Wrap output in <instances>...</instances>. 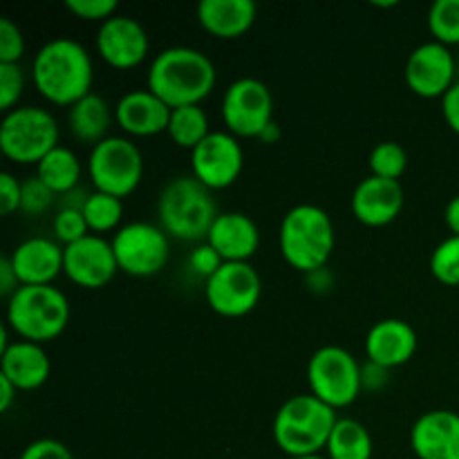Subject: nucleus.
I'll return each instance as SVG.
<instances>
[{
  "instance_id": "nucleus-1",
  "label": "nucleus",
  "mask_w": 459,
  "mask_h": 459,
  "mask_svg": "<svg viewBox=\"0 0 459 459\" xmlns=\"http://www.w3.org/2000/svg\"><path fill=\"white\" fill-rule=\"evenodd\" d=\"M31 79L45 101L70 108L92 92L94 65L90 52L74 39L58 36L36 52Z\"/></svg>"
},
{
  "instance_id": "nucleus-2",
  "label": "nucleus",
  "mask_w": 459,
  "mask_h": 459,
  "mask_svg": "<svg viewBox=\"0 0 459 459\" xmlns=\"http://www.w3.org/2000/svg\"><path fill=\"white\" fill-rule=\"evenodd\" d=\"M148 90L166 106H200L215 90L218 70L202 49L175 45L157 54L148 65Z\"/></svg>"
},
{
  "instance_id": "nucleus-3",
  "label": "nucleus",
  "mask_w": 459,
  "mask_h": 459,
  "mask_svg": "<svg viewBox=\"0 0 459 459\" xmlns=\"http://www.w3.org/2000/svg\"><path fill=\"white\" fill-rule=\"evenodd\" d=\"M213 191L193 175L173 178L160 193L157 218L166 236L182 242H206L218 218Z\"/></svg>"
},
{
  "instance_id": "nucleus-4",
  "label": "nucleus",
  "mask_w": 459,
  "mask_h": 459,
  "mask_svg": "<svg viewBox=\"0 0 459 459\" xmlns=\"http://www.w3.org/2000/svg\"><path fill=\"white\" fill-rule=\"evenodd\" d=\"M339 415L321 399L294 394L278 408L273 417V442L287 457L323 455Z\"/></svg>"
},
{
  "instance_id": "nucleus-5",
  "label": "nucleus",
  "mask_w": 459,
  "mask_h": 459,
  "mask_svg": "<svg viewBox=\"0 0 459 459\" xmlns=\"http://www.w3.org/2000/svg\"><path fill=\"white\" fill-rule=\"evenodd\" d=\"M281 255L296 272L312 273L327 267L336 247V231L330 213L316 204L290 209L278 229Z\"/></svg>"
},
{
  "instance_id": "nucleus-6",
  "label": "nucleus",
  "mask_w": 459,
  "mask_h": 459,
  "mask_svg": "<svg viewBox=\"0 0 459 459\" xmlns=\"http://www.w3.org/2000/svg\"><path fill=\"white\" fill-rule=\"evenodd\" d=\"M67 296L54 285H22L7 300V327L22 341L48 343L70 325Z\"/></svg>"
},
{
  "instance_id": "nucleus-7",
  "label": "nucleus",
  "mask_w": 459,
  "mask_h": 459,
  "mask_svg": "<svg viewBox=\"0 0 459 459\" xmlns=\"http://www.w3.org/2000/svg\"><path fill=\"white\" fill-rule=\"evenodd\" d=\"M56 117L39 106H18L4 112L0 121V151L7 160L22 166H39L48 152L61 146Z\"/></svg>"
},
{
  "instance_id": "nucleus-8",
  "label": "nucleus",
  "mask_w": 459,
  "mask_h": 459,
  "mask_svg": "<svg viewBox=\"0 0 459 459\" xmlns=\"http://www.w3.org/2000/svg\"><path fill=\"white\" fill-rule=\"evenodd\" d=\"M307 384L314 397L343 411L363 393L361 363L341 345H323L307 361Z\"/></svg>"
},
{
  "instance_id": "nucleus-9",
  "label": "nucleus",
  "mask_w": 459,
  "mask_h": 459,
  "mask_svg": "<svg viewBox=\"0 0 459 459\" xmlns=\"http://www.w3.org/2000/svg\"><path fill=\"white\" fill-rule=\"evenodd\" d=\"M90 179L94 191L128 197L143 179V152L128 137H108L90 151Z\"/></svg>"
},
{
  "instance_id": "nucleus-10",
  "label": "nucleus",
  "mask_w": 459,
  "mask_h": 459,
  "mask_svg": "<svg viewBox=\"0 0 459 459\" xmlns=\"http://www.w3.org/2000/svg\"><path fill=\"white\" fill-rule=\"evenodd\" d=\"M119 272L134 278L157 276L169 264L170 240L160 224L128 222L112 236Z\"/></svg>"
},
{
  "instance_id": "nucleus-11",
  "label": "nucleus",
  "mask_w": 459,
  "mask_h": 459,
  "mask_svg": "<svg viewBox=\"0 0 459 459\" xmlns=\"http://www.w3.org/2000/svg\"><path fill=\"white\" fill-rule=\"evenodd\" d=\"M222 121L238 139H258L273 121V94L264 81L240 76L222 97Z\"/></svg>"
},
{
  "instance_id": "nucleus-12",
  "label": "nucleus",
  "mask_w": 459,
  "mask_h": 459,
  "mask_svg": "<svg viewBox=\"0 0 459 459\" xmlns=\"http://www.w3.org/2000/svg\"><path fill=\"white\" fill-rule=\"evenodd\" d=\"M263 296V278L251 263H224L204 282L206 305L224 318L254 312Z\"/></svg>"
},
{
  "instance_id": "nucleus-13",
  "label": "nucleus",
  "mask_w": 459,
  "mask_h": 459,
  "mask_svg": "<svg viewBox=\"0 0 459 459\" xmlns=\"http://www.w3.org/2000/svg\"><path fill=\"white\" fill-rule=\"evenodd\" d=\"M242 169L245 151L240 139L227 130H213L200 146L191 151V175L211 191H224L236 184Z\"/></svg>"
},
{
  "instance_id": "nucleus-14",
  "label": "nucleus",
  "mask_w": 459,
  "mask_h": 459,
  "mask_svg": "<svg viewBox=\"0 0 459 459\" xmlns=\"http://www.w3.org/2000/svg\"><path fill=\"white\" fill-rule=\"evenodd\" d=\"M455 56L451 48L429 40V43L417 45L406 58L403 67V79L408 90L421 99H442L455 81Z\"/></svg>"
},
{
  "instance_id": "nucleus-15",
  "label": "nucleus",
  "mask_w": 459,
  "mask_h": 459,
  "mask_svg": "<svg viewBox=\"0 0 459 459\" xmlns=\"http://www.w3.org/2000/svg\"><path fill=\"white\" fill-rule=\"evenodd\" d=\"M119 272L112 242L103 236H85L74 245L63 247V273L83 290H101Z\"/></svg>"
},
{
  "instance_id": "nucleus-16",
  "label": "nucleus",
  "mask_w": 459,
  "mask_h": 459,
  "mask_svg": "<svg viewBox=\"0 0 459 459\" xmlns=\"http://www.w3.org/2000/svg\"><path fill=\"white\" fill-rule=\"evenodd\" d=\"M97 52L101 61L115 70H133L146 61L151 36L137 18L117 13L99 25Z\"/></svg>"
},
{
  "instance_id": "nucleus-17",
  "label": "nucleus",
  "mask_w": 459,
  "mask_h": 459,
  "mask_svg": "<svg viewBox=\"0 0 459 459\" xmlns=\"http://www.w3.org/2000/svg\"><path fill=\"white\" fill-rule=\"evenodd\" d=\"M406 195H403L402 184L394 179L377 178L368 175L366 179L357 184L350 197V209L357 222L363 227H388L402 215Z\"/></svg>"
},
{
  "instance_id": "nucleus-18",
  "label": "nucleus",
  "mask_w": 459,
  "mask_h": 459,
  "mask_svg": "<svg viewBox=\"0 0 459 459\" xmlns=\"http://www.w3.org/2000/svg\"><path fill=\"white\" fill-rule=\"evenodd\" d=\"M170 110L151 90H130L115 106V124L130 137H155L169 130Z\"/></svg>"
},
{
  "instance_id": "nucleus-19",
  "label": "nucleus",
  "mask_w": 459,
  "mask_h": 459,
  "mask_svg": "<svg viewBox=\"0 0 459 459\" xmlns=\"http://www.w3.org/2000/svg\"><path fill=\"white\" fill-rule=\"evenodd\" d=\"M411 446L417 459H459V412L429 411L417 417Z\"/></svg>"
},
{
  "instance_id": "nucleus-20",
  "label": "nucleus",
  "mask_w": 459,
  "mask_h": 459,
  "mask_svg": "<svg viewBox=\"0 0 459 459\" xmlns=\"http://www.w3.org/2000/svg\"><path fill=\"white\" fill-rule=\"evenodd\" d=\"M417 332L411 323L402 318H384L375 323L366 336L368 361L384 366L388 370L406 366L417 352Z\"/></svg>"
},
{
  "instance_id": "nucleus-21",
  "label": "nucleus",
  "mask_w": 459,
  "mask_h": 459,
  "mask_svg": "<svg viewBox=\"0 0 459 459\" xmlns=\"http://www.w3.org/2000/svg\"><path fill=\"white\" fill-rule=\"evenodd\" d=\"M22 285H54L63 273V247L52 238H27L9 254Z\"/></svg>"
},
{
  "instance_id": "nucleus-22",
  "label": "nucleus",
  "mask_w": 459,
  "mask_h": 459,
  "mask_svg": "<svg viewBox=\"0 0 459 459\" xmlns=\"http://www.w3.org/2000/svg\"><path fill=\"white\" fill-rule=\"evenodd\" d=\"M206 242L224 263H249L260 247V229L242 211H227L215 218Z\"/></svg>"
},
{
  "instance_id": "nucleus-23",
  "label": "nucleus",
  "mask_w": 459,
  "mask_h": 459,
  "mask_svg": "<svg viewBox=\"0 0 459 459\" xmlns=\"http://www.w3.org/2000/svg\"><path fill=\"white\" fill-rule=\"evenodd\" d=\"M0 375L7 377L18 393H30L48 384L52 375V361L43 345L18 339L0 352Z\"/></svg>"
},
{
  "instance_id": "nucleus-24",
  "label": "nucleus",
  "mask_w": 459,
  "mask_h": 459,
  "mask_svg": "<svg viewBox=\"0 0 459 459\" xmlns=\"http://www.w3.org/2000/svg\"><path fill=\"white\" fill-rule=\"evenodd\" d=\"M195 13L206 34L233 40L245 36L254 27L258 7L251 0H202Z\"/></svg>"
},
{
  "instance_id": "nucleus-25",
  "label": "nucleus",
  "mask_w": 459,
  "mask_h": 459,
  "mask_svg": "<svg viewBox=\"0 0 459 459\" xmlns=\"http://www.w3.org/2000/svg\"><path fill=\"white\" fill-rule=\"evenodd\" d=\"M112 124L115 108L97 92L85 94L74 106L67 108V130L76 142L90 146V151L110 137Z\"/></svg>"
},
{
  "instance_id": "nucleus-26",
  "label": "nucleus",
  "mask_w": 459,
  "mask_h": 459,
  "mask_svg": "<svg viewBox=\"0 0 459 459\" xmlns=\"http://www.w3.org/2000/svg\"><path fill=\"white\" fill-rule=\"evenodd\" d=\"M375 442L366 426L352 417H339L325 446L327 459H372Z\"/></svg>"
},
{
  "instance_id": "nucleus-27",
  "label": "nucleus",
  "mask_w": 459,
  "mask_h": 459,
  "mask_svg": "<svg viewBox=\"0 0 459 459\" xmlns=\"http://www.w3.org/2000/svg\"><path fill=\"white\" fill-rule=\"evenodd\" d=\"M36 178L48 184L56 195H67L79 188L81 161L76 152L67 146H56L36 166Z\"/></svg>"
},
{
  "instance_id": "nucleus-28",
  "label": "nucleus",
  "mask_w": 459,
  "mask_h": 459,
  "mask_svg": "<svg viewBox=\"0 0 459 459\" xmlns=\"http://www.w3.org/2000/svg\"><path fill=\"white\" fill-rule=\"evenodd\" d=\"M209 126V115H206L202 106L173 108L170 110V121L166 134H169L175 146L193 151V148L200 146L213 133Z\"/></svg>"
},
{
  "instance_id": "nucleus-29",
  "label": "nucleus",
  "mask_w": 459,
  "mask_h": 459,
  "mask_svg": "<svg viewBox=\"0 0 459 459\" xmlns=\"http://www.w3.org/2000/svg\"><path fill=\"white\" fill-rule=\"evenodd\" d=\"M83 215L94 236H103L110 231L117 233L121 229V220H124V200L110 195V193L92 191L85 200Z\"/></svg>"
},
{
  "instance_id": "nucleus-30",
  "label": "nucleus",
  "mask_w": 459,
  "mask_h": 459,
  "mask_svg": "<svg viewBox=\"0 0 459 459\" xmlns=\"http://www.w3.org/2000/svg\"><path fill=\"white\" fill-rule=\"evenodd\" d=\"M368 166H370V175L399 182V178L408 169V152L399 142H381L370 151Z\"/></svg>"
},
{
  "instance_id": "nucleus-31",
  "label": "nucleus",
  "mask_w": 459,
  "mask_h": 459,
  "mask_svg": "<svg viewBox=\"0 0 459 459\" xmlns=\"http://www.w3.org/2000/svg\"><path fill=\"white\" fill-rule=\"evenodd\" d=\"M429 30L433 40L446 45H459V0H437L429 9Z\"/></svg>"
},
{
  "instance_id": "nucleus-32",
  "label": "nucleus",
  "mask_w": 459,
  "mask_h": 459,
  "mask_svg": "<svg viewBox=\"0 0 459 459\" xmlns=\"http://www.w3.org/2000/svg\"><path fill=\"white\" fill-rule=\"evenodd\" d=\"M430 273L446 287H459V236H448L430 254Z\"/></svg>"
},
{
  "instance_id": "nucleus-33",
  "label": "nucleus",
  "mask_w": 459,
  "mask_h": 459,
  "mask_svg": "<svg viewBox=\"0 0 459 459\" xmlns=\"http://www.w3.org/2000/svg\"><path fill=\"white\" fill-rule=\"evenodd\" d=\"M54 238L56 242H61L63 247L74 245V242L83 240L85 236H90V227L85 222L83 209H74V206H61L54 215Z\"/></svg>"
},
{
  "instance_id": "nucleus-34",
  "label": "nucleus",
  "mask_w": 459,
  "mask_h": 459,
  "mask_svg": "<svg viewBox=\"0 0 459 459\" xmlns=\"http://www.w3.org/2000/svg\"><path fill=\"white\" fill-rule=\"evenodd\" d=\"M54 200H56V193H54L48 184L40 182L36 175L22 182L21 213H25L27 218H39V215H45L54 206Z\"/></svg>"
},
{
  "instance_id": "nucleus-35",
  "label": "nucleus",
  "mask_w": 459,
  "mask_h": 459,
  "mask_svg": "<svg viewBox=\"0 0 459 459\" xmlns=\"http://www.w3.org/2000/svg\"><path fill=\"white\" fill-rule=\"evenodd\" d=\"M25 90V72L21 63H0V110L9 112L18 108Z\"/></svg>"
},
{
  "instance_id": "nucleus-36",
  "label": "nucleus",
  "mask_w": 459,
  "mask_h": 459,
  "mask_svg": "<svg viewBox=\"0 0 459 459\" xmlns=\"http://www.w3.org/2000/svg\"><path fill=\"white\" fill-rule=\"evenodd\" d=\"M25 54L22 30L9 16L0 18V63H21Z\"/></svg>"
},
{
  "instance_id": "nucleus-37",
  "label": "nucleus",
  "mask_w": 459,
  "mask_h": 459,
  "mask_svg": "<svg viewBox=\"0 0 459 459\" xmlns=\"http://www.w3.org/2000/svg\"><path fill=\"white\" fill-rule=\"evenodd\" d=\"M65 9L81 21L106 22L108 18L119 13V3L117 0H65Z\"/></svg>"
},
{
  "instance_id": "nucleus-38",
  "label": "nucleus",
  "mask_w": 459,
  "mask_h": 459,
  "mask_svg": "<svg viewBox=\"0 0 459 459\" xmlns=\"http://www.w3.org/2000/svg\"><path fill=\"white\" fill-rule=\"evenodd\" d=\"M222 264L224 260L220 258V254L209 245V242H200V245L191 251V255H188V269H191L195 276L204 278V282L209 281Z\"/></svg>"
},
{
  "instance_id": "nucleus-39",
  "label": "nucleus",
  "mask_w": 459,
  "mask_h": 459,
  "mask_svg": "<svg viewBox=\"0 0 459 459\" xmlns=\"http://www.w3.org/2000/svg\"><path fill=\"white\" fill-rule=\"evenodd\" d=\"M18 459H74V455H72L70 448L63 442H58V439L43 437L27 444Z\"/></svg>"
},
{
  "instance_id": "nucleus-40",
  "label": "nucleus",
  "mask_w": 459,
  "mask_h": 459,
  "mask_svg": "<svg viewBox=\"0 0 459 459\" xmlns=\"http://www.w3.org/2000/svg\"><path fill=\"white\" fill-rule=\"evenodd\" d=\"M21 200H22V182H18L12 173L3 170L0 173V211H3L4 218L13 215L16 211H21Z\"/></svg>"
},
{
  "instance_id": "nucleus-41",
  "label": "nucleus",
  "mask_w": 459,
  "mask_h": 459,
  "mask_svg": "<svg viewBox=\"0 0 459 459\" xmlns=\"http://www.w3.org/2000/svg\"><path fill=\"white\" fill-rule=\"evenodd\" d=\"M390 370L384 366H377V363L368 361L361 366V384L363 390H370V393H381L385 385L390 384Z\"/></svg>"
},
{
  "instance_id": "nucleus-42",
  "label": "nucleus",
  "mask_w": 459,
  "mask_h": 459,
  "mask_svg": "<svg viewBox=\"0 0 459 459\" xmlns=\"http://www.w3.org/2000/svg\"><path fill=\"white\" fill-rule=\"evenodd\" d=\"M442 117L448 128L459 134V81L442 97Z\"/></svg>"
},
{
  "instance_id": "nucleus-43",
  "label": "nucleus",
  "mask_w": 459,
  "mask_h": 459,
  "mask_svg": "<svg viewBox=\"0 0 459 459\" xmlns=\"http://www.w3.org/2000/svg\"><path fill=\"white\" fill-rule=\"evenodd\" d=\"M18 290H21V281L13 272L12 260H9V255H3L0 258V294L9 300Z\"/></svg>"
},
{
  "instance_id": "nucleus-44",
  "label": "nucleus",
  "mask_w": 459,
  "mask_h": 459,
  "mask_svg": "<svg viewBox=\"0 0 459 459\" xmlns=\"http://www.w3.org/2000/svg\"><path fill=\"white\" fill-rule=\"evenodd\" d=\"M305 278H307L309 290L316 291V294H327L332 290V285H334V276H332L327 267L316 269L312 273H305Z\"/></svg>"
},
{
  "instance_id": "nucleus-45",
  "label": "nucleus",
  "mask_w": 459,
  "mask_h": 459,
  "mask_svg": "<svg viewBox=\"0 0 459 459\" xmlns=\"http://www.w3.org/2000/svg\"><path fill=\"white\" fill-rule=\"evenodd\" d=\"M18 397V388L7 379V377L0 375V412H9V408L13 406Z\"/></svg>"
},
{
  "instance_id": "nucleus-46",
  "label": "nucleus",
  "mask_w": 459,
  "mask_h": 459,
  "mask_svg": "<svg viewBox=\"0 0 459 459\" xmlns=\"http://www.w3.org/2000/svg\"><path fill=\"white\" fill-rule=\"evenodd\" d=\"M444 222H446L451 236H459V195L453 197L444 209Z\"/></svg>"
},
{
  "instance_id": "nucleus-47",
  "label": "nucleus",
  "mask_w": 459,
  "mask_h": 459,
  "mask_svg": "<svg viewBox=\"0 0 459 459\" xmlns=\"http://www.w3.org/2000/svg\"><path fill=\"white\" fill-rule=\"evenodd\" d=\"M281 137H282V130H281V126L276 124V121H272V124L267 126V128L263 130V134H260V142L263 143H267V146H273V143H278L281 142Z\"/></svg>"
},
{
  "instance_id": "nucleus-48",
  "label": "nucleus",
  "mask_w": 459,
  "mask_h": 459,
  "mask_svg": "<svg viewBox=\"0 0 459 459\" xmlns=\"http://www.w3.org/2000/svg\"><path fill=\"white\" fill-rule=\"evenodd\" d=\"M397 0H372V7H381V9H393L397 7Z\"/></svg>"
},
{
  "instance_id": "nucleus-49",
  "label": "nucleus",
  "mask_w": 459,
  "mask_h": 459,
  "mask_svg": "<svg viewBox=\"0 0 459 459\" xmlns=\"http://www.w3.org/2000/svg\"><path fill=\"white\" fill-rule=\"evenodd\" d=\"M291 459H327L325 455H309V457H291Z\"/></svg>"
}]
</instances>
